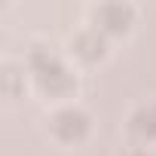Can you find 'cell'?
I'll return each mask as SVG.
<instances>
[{"mask_svg": "<svg viewBox=\"0 0 156 156\" xmlns=\"http://www.w3.org/2000/svg\"><path fill=\"white\" fill-rule=\"evenodd\" d=\"M129 129H132L135 135H141V138H153V135H156V104L138 107V110L132 113V119H129Z\"/></svg>", "mask_w": 156, "mask_h": 156, "instance_id": "obj_3", "label": "cell"}, {"mask_svg": "<svg viewBox=\"0 0 156 156\" xmlns=\"http://www.w3.org/2000/svg\"><path fill=\"white\" fill-rule=\"evenodd\" d=\"M52 132H55L61 141H80V138L89 132V113H86L83 107L67 104V107L55 110V116H52Z\"/></svg>", "mask_w": 156, "mask_h": 156, "instance_id": "obj_1", "label": "cell"}, {"mask_svg": "<svg viewBox=\"0 0 156 156\" xmlns=\"http://www.w3.org/2000/svg\"><path fill=\"white\" fill-rule=\"evenodd\" d=\"M73 46H76V52H80V55H86V58H98V55H101L104 40H101V34H98L95 28H89V31H83L80 37L73 40Z\"/></svg>", "mask_w": 156, "mask_h": 156, "instance_id": "obj_4", "label": "cell"}, {"mask_svg": "<svg viewBox=\"0 0 156 156\" xmlns=\"http://www.w3.org/2000/svg\"><path fill=\"white\" fill-rule=\"evenodd\" d=\"M95 19H98V25H92L95 31H126L132 9L129 6H101V9H95Z\"/></svg>", "mask_w": 156, "mask_h": 156, "instance_id": "obj_2", "label": "cell"}]
</instances>
